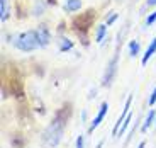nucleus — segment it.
I'll use <instances>...</instances> for the list:
<instances>
[{"label": "nucleus", "instance_id": "15", "mask_svg": "<svg viewBox=\"0 0 156 148\" xmlns=\"http://www.w3.org/2000/svg\"><path fill=\"white\" fill-rule=\"evenodd\" d=\"M139 123H141V117H139V119H136V123H134V126H133V129H131V133H129V135H127V138L124 140V148L127 146L129 143H131V140H133V136L136 135V129H137V126H139Z\"/></svg>", "mask_w": 156, "mask_h": 148}, {"label": "nucleus", "instance_id": "2", "mask_svg": "<svg viewBox=\"0 0 156 148\" xmlns=\"http://www.w3.org/2000/svg\"><path fill=\"white\" fill-rule=\"evenodd\" d=\"M14 44V48L22 53H32L36 51L39 46V41H37V34H36V29H31V31H24L19 32L17 36H14L10 41Z\"/></svg>", "mask_w": 156, "mask_h": 148}, {"label": "nucleus", "instance_id": "17", "mask_svg": "<svg viewBox=\"0 0 156 148\" xmlns=\"http://www.w3.org/2000/svg\"><path fill=\"white\" fill-rule=\"evenodd\" d=\"M119 19V14H117V12H110L109 16H107V19H105V24L107 26H114V24H115V20Z\"/></svg>", "mask_w": 156, "mask_h": 148}, {"label": "nucleus", "instance_id": "23", "mask_svg": "<svg viewBox=\"0 0 156 148\" xmlns=\"http://www.w3.org/2000/svg\"><path fill=\"white\" fill-rule=\"evenodd\" d=\"M137 148H146V141H144V140H143V141H141V143H139V145H137Z\"/></svg>", "mask_w": 156, "mask_h": 148}, {"label": "nucleus", "instance_id": "18", "mask_svg": "<svg viewBox=\"0 0 156 148\" xmlns=\"http://www.w3.org/2000/svg\"><path fill=\"white\" fill-rule=\"evenodd\" d=\"M154 104H156V85H154V89L151 90L149 99H148V105H149V107H154Z\"/></svg>", "mask_w": 156, "mask_h": 148}, {"label": "nucleus", "instance_id": "11", "mask_svg": "<svg viewBox=\"0 0 156 148\" xmlns=\"http://www.w3.org/2000/svg\"><path fill=\"white\" fill-rule=\"evenodd\" d=\"M46 9H48V4L44 2V0H34V5H32L31 14L34 17H39V16H43L44 12H46Z\"/></svg>", "mask_w": 156, "mask_h": 148}, {"label": "nucleus", "instance_id": "19", "mask_svg": "<svg viewBox=\"0 0 156 148\" xmlns=\"http://www.w3.org/2000/svg\"><path fill=\"white\" fill-rule=\"evenodd\" d=\"M75 148H85V136H83V135H80V136L76 138V141H75Z\"/></svg>", "mask_w": 156, "mask_h": 148}, {"label": "nucleus", "instance_id": "7", "mask_svg": "<svg viewBox=\"0 0 156 148\" xmlns=\"http://www.w3.org/2000/svg\"><path fill=\"white\" fill-rule=\"evenodd\" d=\"M56 44H58V51L59 53H68V51L73 50L75 43L71 41L70 38H66L65 34H59L58 38H56Z\"/></svg>", "mask_w": 156, "mask_h": 148}, {"label": "nucleus", "instance_id": "4", "mask_svg": "<svg viewBox=\"0 0 156 148\" xmlns=\"http://www.w3.org/2000/svg\"><path fill=\"white\" fill-rule=\"evenodd\" d=\"M133 99H134V94H129V95H127V101H126L124 107H122L121 116H119V119L115 121V124H114V128H112V136H114V138H117V133H119V129H121L122 123H124L126 117L129 116V113H131V107H133Z\"/></svg>", "mask_w": 156, "mask_h": 148}, {"label": "nucleus", "instance_id": "25", "mask_svg": "<svg viewBox=\"0 0 156 148\" xmlns=\"http://www.w3.org/2000/svg\"><path fill=\"white\" fill-rule=\"evenodd\" d=\"M154 129H156V121H154Z\"/></svg>", "mask_w": 156, "mask_h": 148}, {"label": "nucleus", "instance_id": "24", "mask_svg": "<svg viewBox=\"0 0 156 148\" xmlns=\"http://www.w3.org/2000/svg\"><path fill=\"white\" fill-rule=\"evenodd\" d=\"M97 148H104V140H102V141H100V143H98V145H97Z\"/></svg>", "mask_w": 156, "mask_h": 148}, {"label": "nucleus", "instance_id": "9", "mask_svg": "<svg viewBox=\"0 0 156 148\" xmlns=\"http://www.w3.org/2000/svg\"><path fill=\"white\" fill-rule=\"evenodd\" d=\"M82 7H83L82 0H66L63 4V10L66 12V14H76V12L82 10Z\"/></svg>", "mask_w": 156, "mask_h": 148}, {"label": "nucleus", "instance_id": "22", "mask_svg": "<svg viewBox=\"0 0 156 148\" xmlns=\"http://www.w3.org/2000/svg\"><path fill=\"white\" fill-rule=\"evenodd\" d=\"M95 95H97V89H92V90H90V94H88V99H94Z\"/></svg>", "mask_w": 156, "mask_h": 148}, {"label": "nucleus", "instance_id": "20", "mask_svg": "<svg viewBox=\"0 0 156 148\" xmlns=\"http://www.w3.org/2000/svg\"><path fill=\"white\" fill-rule=\"evenodd\" d=\"M87 121H88V111L83 109L82 111V123H87Z\"/></svg>", "mask_w": 156, "mask_h": 148}, {"label": "nucleus", "instance_id": "5", "mask_svg": "<svg viewBox=\"0 0 156 148\" xmlns=\"http://www.w3.org/2000/svg\"><path fill=\"white\" fill-rule=\"evenodd\" d=\"M36 34H37V41H39V46L41 50H46L48 46L51 44V31L48 29L46 24H39L37 28H36Z\"/></svg>", "mask_w": 156, "mask_h": 148}, {"label": "nucleus", "instance_id": "13", "mask_svg": "<svg viewBox=\"0 0 156 148\" xmlns=\"http://www.w3.org/2000/svg\"><path fill=\"white\" fill-rule=\"evenodd\" d=\"M127 51H129V56H131V58H136V56L141 53L139 41H137V39H131V41L127 43Z\"/></svg>", "mask_w": 156, "mask_h": 148}, {"label": "nucleus", "instance_id": "1", "mask_svg": "<svg viewBox=\"0 0 156 148\" xmlns=\"http://www.w3.org/2000/svg\"><path fill=\"white\" fill-rule=\"evenodd\" d=\"M71 116V111H68L66 114H63V111H58L55 116V119L51 121L48 128L43 133V145L46 148H56L63 140L65 135V128H66V121Z\"/></svg>", "mask_w": 156, "mask_h": 148}, {"label": "nucleus", "instance_id": "10", "mask_svg": "<svg viewBox=\"0 0 156 148\" xmlns=\"http://www.w3.org/2000/svg\"><path fill=\"white\" fill-rule=\"evenodd\" d=\"M156 53V36H154V39H153L151 43H149V46L146 48V51L143 53V58H141V65L144 66V65H148V61L153 58V55Z\"/></svg>", "mask_w": 156, "mask_h": 148}, {"label": "nucleus", "instance_id": "21", "mask_svg": "<svg viewBox=\"0 0 156 148\" xmlns=\"http://www.w3.org/2000/svg\"><path fill=\"white\" fill-rule=\"evenodd\" d=\"M146 7H156V0H146Z\"/></svg>", "mask_w": 156, "mask_h": 148}, {"label": "nucleus", "instance_id": "12", "mask_svg": "<svg viewBox=\"0 0 156 148\" xmlns=\"http://www.w3.org/2000/svg\"><path fill=\"white\" fill-rule=\"evenodd\" d=\"M107 29H109V26H107L105 22H102L97 26V31H95V41H97L98 44L104 43V39L107 38Z\"/></svg>", "mask_w": 156, "mask_h": 148}, {"label": "nucleus", "instance_id": "14", "mask_svg": "<svg viewBox=\"0 0 156 148\" xmlns=\"http://www.w3.org/2000/svg\"><path fill=\"white\" fill-rule=\"evenodd\" d=\"M10 16V7H9V0H0V20L5 24V20Z\"/></svg>", "mask_w": 156, "mask_h": 148}, {"label": "nucleus", "instance_id": "6", "mask_svg": "<svg viewBox=\"0 0 156 148\" xmlns=\"http://www.w3.org/2000/svg\"><path fill=\"white\" fill-rule=\"evenodd\" d=\"M107 113H109V104H107V102H102V104H100V109H98V113H97V116H95L94 119H92V123H90L88 133H87V135H92V133H94L95 129L100 126V123L105 119Z\"/></svg>", "mask_w": 156, "mask_h": 148}, {"label": "nucleus", "instance_id": "8", "mask_svg": "<svg viewBox=\"0 0 156 148\" xmlns=\"http://www.w3.org/2000/svg\"><path fill=\"white\" fill-rule=\"evenodd\" d=\"M154 121H156V111L149 109L148 114L144 116V119H143V124H141V133H148L149 129H151V126H154Z\"/></svg>", "mask_w": 156, "mask_h": 148}, {"label": "nucleus", "instance_id": "16", "mask_svg": "<svg viewBox=\"0 0 156 148\" xmlns=\"http://www.w3.org/2000/svg\"><path fill=\"white\" fill-rule=\"evenodd\" d=\"M154 22H156V10H153L151 14H148V16H146V19H144V29L151 28Z\"/></svg>", "mask_w": 156, "mask_h": 148}, {"label": "nucleus", "instance_id": "3", "mask_svg": "<svg viewBox=\"0 0 156 148\" xmlns=\"http://www.w3.org/2000/svg\"><path fill=\"white\" fill-rule=\"evenodd\" d=\"M119 56H121V44L117 46L114 56L109 60L105 66V72H104V77H102V87H110L114 83L117 77V68H119Z\"/></svg>", "mask_w": 156, "mask_h": 148}]
</instances>
